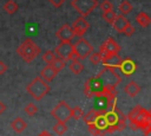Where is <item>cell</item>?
Listing matches in <instances>:
<instances>
[{"label": "cell", "mask_w": 151, "mask_h": 136, "mask_svg": "<svg viewBox=\"0 0 151 136\" xmlns=\"http://www.w3.org/2000/svg\"><path fill=\"white\" fill-rule=\"evenodd\" d=\"M130 21L127 20V18H125V15H123V14H116V17H114V19H113V21H112V26H113V28L118 32V33H123V31H124V28H125V26L129 24Z\"/></svg>", "instance_id": "obj_16"}, {"label": "cell", "mask_w": 151, "mask_h": 136, "mask_svg": "<svg viewBox=\"0 0 151 136\" xmlns=\"http://www.w3.org/2000/svg\"><path fill=\"white\" fill-rule=\"evenodd\" d=\"M6 71H7V65H6V63L2 61V60H0V76L4 75Z\"/></svg>", "instance_id": "obj_37"}, {"label": "cell", "mask_w": 151, "mask_h": 136, "mask_svg": "<svg viewBox=\"0 0 151 136\" xmlns=\"http://www.w3.org/2000/svg\"><path fill=\"white\" fill-rule=\"evenodd\" d=\"M99 114H101V112H100V111H98V110H96V109H92V110L87 111V114H86V115H84L81 118H83L84 123L87 125V124L94 123V121H96V118H97V116H98ZM103 114H104V112H103Z\"/></svg>", "instance_id": "obj_21"}, {"label": "cell", "mask_w": 151, "mask_h": 136, "mask_svg": "<svg viewBox=\"0 0 151 136\" xmlns=\"http://www.w3.org/2000/svg\"><path fill=\"white\" fill-rule=\"evenodd\" d=\"M57 75H58V71H57L52 65H46V66L40 71L39 77H40L41 79H44L46 83H50V82H52V80L55 78Z\"/></svg>", "instance_id": "obj_15"}, {"label": "cell", "mask_w": 151, "mask_h": 136, "mask_svg": "<svg viewBox=\"0 0 151 136\" xmlns=\"http://www.w3.org/2000/svg\"><path fill=\"white\" fill-rule=\"evenodd\" d=\"M103 85L100 83V80L97 78V77H92L90 78L86 83H85V86H84V93L87 96V97H92V96H96L99 91L103 90Z\"/></svg>", "instance_id": "obj_8"}, {"label": "cell", "mask_w": 151, "mask_h": 136, "mask_svg": "<svg viewBox=\"0 0 151 136\" xmlns=\"http://www.w3.org/2000/svg\"><path fill=\"white\" fill-rule=\"evenodd\" d=\"M90 61H91V64H93V65H98L99 63H101V59H103V56L99 53V52H91L90 53Z\"/></svg>", "instance_id": "obj_29"}, {"label": "cell", "mask_w": 151, "mask_h": 136, "mask_svg": "<svg viewBox=\"0 0 151 136\" xmlns=\"http://www.w3.org/2000/svg\"><path fill=\"white\" fill-rule=\"evenodd\" d=\"M116 129H117V131H122V130H124L125 128H126V116L124 115V114H122L120 116H119V118H118V121L116 122Z\"/></svg>", "instance_id": "obj_27"}, {"label": "cell", "mask_w": 151, "mask_h": 136, "mask_svg": "<svg viewBox=\"0 0 151 136\" xmlns=\"http://www.w3.org/2000/svg\"><path fill=\"white\" fill-rule=\"evenodd\" d=\"M72 31L74 33L76 37H83L90 28V24L88 21L85 19V17H79L77 18L73 22H72Z\"/></svg>", "instance_id": "obj_9"}, {"label": "cell", "mask_w": 151, "mask_h": 136, "mask_svg": "<svg viewBox=\"0 0 151 136\" xmlns=\"http://www.w3.org/2000/svg\"><path fill=\"white\" fill-rule=\"evenodd\" d=\"M68 67H70V70H71L72 73H74V75H79V73L83 71L84 65L81 64L80 59H78V58H72V59L70 60V65H68Z\"/></svg>", "instance_id": "obj_19"}, {"label": "cell", "mask_w": 151, "mask_h": 136, "mask_svg": "<svg viewBox=\"0 0 151 136\" xmlns=\"http://www.w3.org/2000/svg\"><path fill=\"white\" fill-rule=\"evenodd\" d=\"M98 6L101 9V12H107V11H112L113 9V5L111 4L110 0H104L100 4H98Z\"/></svg>", "instance_id": "obj_31"}, {"label": "cell", "mask_w": 151, "mask_h": 136, "mask_svg": "<svg viewBox=\"0 0 151 136\" xmlns=\"http://www.w3.org/2000/svg\"><path fill=\"white\" fill-rule=\"evenodd\" d=\"M25 112H26L29 117H33V116L38 112V108H37L35 104H33V103H28V104L25 106Z\"/></svg>", "instance_id": "obj_30"}, {"label": "cell", "mask_w": 151, "mask_h": 136, "mask_svg": "<svg viewBox=\"0 0 151 136\" xmlns=\"http://www.w3.org/2000/svg\"><path fill=\"white\" fill-rule=\"evenodd\" d=\"M53 131L54 134H57L58 136H61L64 135L66 131H67V125L65 122H57L54 125H53Z\"/></svg>", "instance_id": "obj_24"}, {"label": "cell", "mask_w": 151, "mask_h": 136, "mask_svg": "<svg viewBox=\"0 0 151 136\" xmlns=\"http://www.w3.org/2000/svg\"><path fill=\"white\" fill-rule=\"evenodd\" d=\"M83 116H84V111H83V109H81L80 106H74V108H72V118H74L76 121H78V119H80Z\"/></svg>", "instance_id": "obj_33"}, {"label": "cell", "mask_w": 151, "mask_h": 136, "mask_svg": "<svg viewBox=\"0 0 151 136\" xmlns=\"http://www.w3.org/2000/svg\"><path fill=\"white\" fill-rule=\"evenodd\" d=\"M48 1L52 4V6H53V7L59 8V7H61V5H63L66 0H48Z\"/></svg>", "instance_id": "obj_36"}, {"label": "cell", "mask_w": 151, "mask_h": 136, "mask_svg": "<svg viewBox=\"0 0 151 136\" xmlns=\"http://www.w3.org/2000/svg\"><path fill=\"white\" fill-rule=\"evenodd\" d=\"M53 52L55 53L57 58H60L64 61H68L72 58H74V56H73V44L71 41H60L55 46Z\"/></svg>", "instance_id": "obj_7"}, {"label": "cell", "mask_w": 151, "mask_h": 136, "mask_svg": "<svg viewBox=\"0 0 151 136\" xmlns=\"http://www.w3.org/2000/svg\"><path fill=\"white\" fill-rule=\"evenodd\" d=\"M26 91L35 101H41L50 92V85L38 76L26 86Z\"/></svg>", "instance_id": "obj_2"}, {"label": "cell", "mask_w": 151, "mask_h": 136, "mask_svg": "<svg viewBox=\"0 0 151 136\" xmlns=\"http://www.w3.org/2000/svg\"><path fill=\"white\" fill-rule=\"evenodd\" d=\"M54 59H55V53L53 51L48 50V51H45L42 53V60L46 63V65H51Z\"/></svg>", "instance_id": "obj_26"}, {"label": "cell", "mask_w": 151, "mask_h": 136, "mask_svg": "<svg viewBox=\"0 0 151 136\" xmlns=\"http://www.w3.org/2000/svg\"><path fill=\"white\" fill-rule=\"evenodd\" d=\"M51 65H52V66H53V67H54V69H55V70L59 72L60 70H63V69L65 67L66 61H64L63 59H60V58H57V57H55V59L53 60V63H52Z\"/></svg>", "instance_id": "obj_32"}, {"label": "cell", "mask_w": 151, "mask_h": 136, "mask_svg": "<svg viewBox=\"0 0 151 136\" xmlns=\"http://www.w3.org/2000/svg\"><path fill=\"white\" fill-rule=\"evenodd\" d=\"M103 19L106 21V22H109V24H112V21H113V19H114V17H116V13L113 12V9L112 11H107V12H103Z\"/></svg>", "instance_id": "obj_34"}, {"label": "cell", "mask_w": 151, "mask_h": 136, "mask_svg": "<svg viewBox=\"0 0 151 136\" xmlns=\"http://www.w3.org/2000/svg\"><path fill=\"white\" fill-rule=\"evenodd\" d=\"M5 111H6V104L0 101V115H2Z\"/></svg>", "instance_id": "obj_38"}, {"label": "cell", "mask_w": 151, "mask_h": 136, "mask_svg": "<svg viewBox=\"0 0 151 136\" xmlns=\"http://www.w3.org/2000/svg\"><path fill=\"white\" fill-rule=\"evenodd\" d=\"M18 9H19V6H18V4H17L14 0H8V1H6L5 5H4V11H5L7 14H9V15L14 14Z\"/></svg>", "instance_id": "obj_22"}, {"label": "cell", "mask_w": 151, "mask_h": 136, "mask_svg": "<svg viewBox=\"0 0 151 136\" xmlns=\"http://www.w3.org/2000/svg\"><path fill=\"white\" fill-rule=\"evenodd\" d=\"M55 37L60 40V41H72L73 38L76 37L73 31H72V27L67 24L63 25L55 33Z\"/></svg>", "instance_id": "obj_11"}, {"label": "cell", "mask_w": 151, "mask_h": 136, "mask_svg": "<svg viewBox=\"0 0 151 136\" xmlns=\"http://www.w3.org/2000/svg\"><path fill=\"white\" fill-rule=\"evenodd\" d=\"M96 77L100 80L104 88H109V89H114L120 83L119 75L116 72V69L112 67H104V70H101Z\"/></svg>", "instance_id": "obj_3"}, {"label": "cell", "mask_w": 151, "mask_h": 136, "mask_svg": "<svg viewBox=\"0 0 151 136\" xmlns=\"http://www.w3.org/2000/svg\"><path fill=\"white\" fill-rule=\"evenodd\" d=\"M132 8H133V6H132V4H131L129 0H123V1L119 4V6H118L119 13L123 14V15L129 14V13L132 11Z\"/></svg>", "instance_id": "obj_23"}, {"label": "cell", "mask_w": 151, "mask_h": 136, "mask_svg": "<svg viewBox=\"0 0 151 136\" xmlns=\"http://www.w3.org/2000/svg\"><path fill=\"white\" fill-rule=\"evenodd\" d=\"M17 53L26 63H31L40 54V47L32 39L27 38V39L24 40V43H21L17 47Z\"/></svg>", "instance_id": "obj_1"}, {"label": "cell", "mask_w": 151, "mask_h": 136, "mask_svg": "<svg viewBox=\"0 0 151 136\" xmlns=\"http://www.w3.org/2000/svg\"><path fill=\"white\" fill-rule=\"evenodd\" d=\"M94 125L98 127V128L101 129V130H105V129H106V127H107V122H106L105 116H104L103 112L99 114V115L97 116V118H96V121H94Z\"/></svg>", "instance_id": "obj_25"}, {"label": "cell", "mask_w": 151, "mask_h": 136, "mask_svg": "<svg viewBox=\"0 0 151 136\" xmlns=\"http://www.w3.org/2000/svg\"><path fill=\"white\" fill-rule=\"evenodd\" d=\"M87 128H88V131L93 135V136H103V135H105V130H101V129H99L98 127H96L94 125V123H91V124H87Z\"/></svg>", "instance_id": "obj_28"}, {"label": "cell", "mask_w": 151, "mask_h": 136, "mask_svg": "<svg viewBox=\"0 0 151 136\" xmlns=\"http://www.w3.org/2000/svg\"><path fill=\"white\" fill-rule=\"evenodd\" d=\"M123 33H124L125 35H127V37H130V35H132V34L134 33V27L132 26V24H131V22H129V24L125 26V28H124Z\"/></svg>", "instance_id": "obj_35"}, {"label": "cell", "mask_w": 151, "mask_h": 136, "mask_svg": "<svg viewBox=\"0 0 151 136\" xmlns=\"http://www.w3.org/2000/svg\"><path fill=\"white\" fill-rule=\"evenodd\" d=\"M119 69L122 70V72L125 75V76H131L132 73H134V71L137 70V65L136 63L130 59V58H126V59H122V63L119 65Z\"/></svg>", "instance_id": "obj_14"}, {"label": "cell", "mask_w": 151, "mask_h": 136, "mask_svg": "<svg viewBox=\"0 0 151 136\" xmlns=\"http://www.w3.org/2000/svg\"><path fill=\"white\" fill-rule=\"evenodd\" d=\"M122 63V58L119 57L118 53H110V54H106L101 59V64L105 66V67H112V69H117L119 67Z\"/></svg>", "instance_id": "obj_13"}, {"label": "cell", "mask_w": 151, "mask_h": 136, "mask_svg": "<svg viewBox=\"0 0 151 136\" xmlns=\"http://www.w3.org/2000/svg\"><path fill=\"white\" fill-rule=\"evenodd\" d=\"M143 130H144V136H151V127H147Z\"/></svg>", "instance_id": "obj_39"}, {"label": "cell", "mask_w": 151, "mask_h": 136, "mask_svg": "<svg viewBox=\"0 0 151 136\" xmlns=\"http://www.w3.org/2000/svg\"><path fill=\"white\" fill-rule=\"evenodd\" d=\"M92 51H93L92 45L83 37H80L79 40L73 45V56L74 58H78V59L87 58Z\"/></svg>", "instance_id": "obj_6"}, {"label": "cell", "mask_w": 151, "mask_h": 136, "mask_svg": "<svg viewBox=\"0 0 151 136\" xmlns=\"http://www.w3.org/2000/svg\"><path fill=\"white\" fill-rule=\"evenodd\" d=\"M11 127H12V129H13L15 132L20 134V132H22V131L26 129V122H25L21 117H17V118H14V119L12 121Z\"/></svg>", "instance_id": "obj_20"}, {"label": "cell", "mask_w": 151, "mask_h": 136, "mask_svg": "<svg viewBox=\"0 0 151 136\" xmlns=\"http://www.w3.org/2000/svg\"><path fill=\"white\" fill-rule=\"evenodd\" d=\"M119 51H120V46L113 38H107L99 47V53L103 57L110 53H118Z\"/></svg>", "instance_id": "obj_10"}, {"label": "cell", "mask_w": 151, "mask_h": 136, "mask_svg": "<svg viewBox=\"0 0 151 136\" xmlns=\"http://www.w3.org/2000/svg\"><path fill=\"white\" fill-rule=\"evenodd\" d=\"M124 91H125V93H126L129 97L133 98V97H136V96L140 92V86H139L136 82L132 80V82H129V83L125 85Z\"/></svg>", "instance_id": "obj_17"}, {"label": "cell", "mask_w": 151, "mask_h": 136, "mask_svg": "<svg viewBox=\"0 0 151 136\" xmlns=\"http://www.w3.org/2000/svg\"><path fill=\"white\" fill-rule=\"evenodd\" d=\"M71 6L81 17H87L94 8H97L98 1L97 0H72Z\"/></svg>", "instance_id": "obj_5"}, {"label": "cell", "mask_w": 151, "mask_h": 136, "mask_svg": "<svg viewBox=\"0 0 151 136\" xmlns=\"http://www.w3.org/2000/svg\"><path fill=\"white\" fill-rule=\"evenodd\" d=\"M38 136H52V135H51V134H50L48 131H46V130H44V131H41V132H40V134H39Z\"/></svg>", "instance_id": "obj_40"}, {"label": "cell", "mask_w": 151, "mask_h": 136, "mask_svg": "<svg viewBox=\"0 0 151 136\" xmlns=\"http://www.w3.org/2000/svg\"><path fill=\"white\" fill-rule=\"evenodd\" d=\"M147 116H150L149 110L142 108L140 105H137V106H134L133 109L130 110V112L127 114L126 118L129 121H140V119H143V118H145Z\"/></svg>", "instance_id": "obj_12"}, {"label": "cell", "mask_w": 151, "mask_h": 136, "mask_svg": "<svg viewBox=\"0 0 151 136\" xmlns=\"http://www.w3.org/2000/svg\"><path fill=\"white\" fill-rule=\"evenodd\" d=\"M136 21L139 26H142L143 28H146L151 24V18L146 12H139L136 17Z\"/></svg>", "instance_id": "obj_18"}, {"label": "cell", "mask_w": 151, "mask_h": 136, "mask_svg": "<svg viewBox=\"0 0 151 136\" xmlns=\"http://www.w3.org/2000/svg\"><path fill=\"white\" fill-rule=\"evenodd\" d=\"M51 116L57 119V122H67L72 118V108L66 102L61 101L51 110Z\"/></svg>", "instance_id": "obj_4"}]
</instances>
